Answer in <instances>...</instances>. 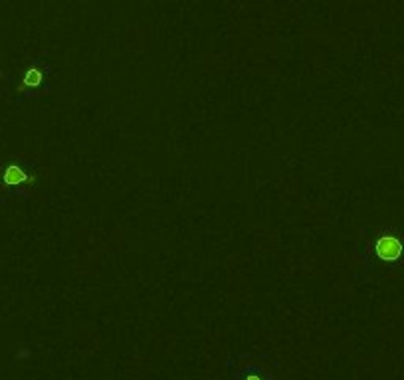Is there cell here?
Here are the masks:
<instances>
[{"instance_id":"1","label":"cell","mask_w":404,"mask_h":380,"mask_svg":"<svg viewBox=\"0 0 404 380\" xmlns=\"http://www.w3.org/2000/svg\"><path fill=\"white\" fill-rule=\"evenodd\" d=\"M2 186L8 190L10 194H18V196H30V190L36 182V176L28 172V168L22 163L10 161L8 165L2 168L0 174Z\"/></svg>"},{"instance_id":"2","label":"cell","mask_w":404,"mask_h":380,"mask_svg":"<svg viewBox=\"0 0 404 380\" xmlns=\"http://www.w3.org/2000/svg\"><path fill=\"white\" fill-rule=\"evenodd\" d=\"M373 254L379 261L384 263H394L402 258L404 254V244L402 240L396 236L392 230H384L380 232L375 244H373Z\"/></svg>"},{"instance_id":"3","label":"cell","mask_w":404,"mask_h":380,"mask_svg":"<svg viewBox=\"0 0 404 380\" xmlns=\"http://www.w3.org/2000/svg\"><path fill=\"white\" fill-rule=\"evenodd\" d=\"M242 356H244L248 362L236 366V370L232 372V380H278L276 372L282 368L280 362H276L272 368H267L265 364L254 362V355L244 353Z\"/></svg>"},{"instance_id":"4","label":"cell","mask_w":404,"mask_h":380,"mask_svg":"<svg viewBox=\"0 0 404 380\" xmlns=\"http://www.w3.org/2000/svg\"><path fill=\"white\" fill-rule=\"evenodd\" d=\"M44 83V71L40 68H30V70L24 73L22 85L28 87V89H38L40 85Z\"/></svg>"}]
</instances>
